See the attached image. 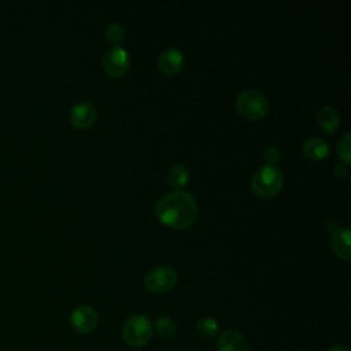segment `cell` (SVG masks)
Wrapping results in <instances>:
<instances>
[{
    "mask_svg": "<svg viewBox=\"0 0 351 351\" xmlns=\"http://www.w3.org/2000/svg\"><path fill=\"white\" fill-rule=\"evenodd\" d=\"M156 218L174 229H186L197 219V203L184 191H173L162 195L154 207Z\"/></svg>",
    "mask_w": 351,
    "mask_h": 351,
    "instance_id": "obj_1",
    "label": "cell"
},
{
    "mask_svg": "<svg viewBox=\"0 0 351 351\" xmlns=\"http://www.w3.org/2000/svg\"><path fill=\"white\" fill-rule=\"evenodd\" d=\"M284 182V177L281 171L276 166L265 165L261 166L251 177L250 185L252 192L263 199L273 197L278 193Z\"/></svg>",
    "mask_w": 351,
    "mask_h": 351,
    "instance_id": "obj_2",
    "label": "cell"
},
{
    "mask_svg": "<svg viewBox=\"0 0 351 351\" xmlns=\"http://www.w3.org/2000/svg\"><path fill=\"white\" fill-rule=\"evenodd\" d=\"M152 336V324L151 321L141 314L130 315L122 328V337L128 346L140 348L144 347Z\"/></svg>",
    "mask_w": 351,
    "mask_h": 351,
    "instance_id": "obj_3",
    "label": "cell"
},
{
    "mask_svg": "<svg viewBox=\"0 0 351 351\" xmlns=\"http://www.w3.org/2000/svg\"><path fill=\"white\" fill-rule=\"evenodd\" d=\"M236 108L244 118L256 121L263 118L269 111L267 99L258 90H243L236 99Z\"/></svg>",
    "mask_w": 351,
    "mask_h": 351,
    "instance_id": "obj_4",
    "label": "cell"
},
{
    "mask_svg": "<svg viewBox=\"0 0 351 351\" xmlns=\"http://www.w3.org/2000/svg\"><path fill=\"white\" fill-rule=\"evenodd\" d=\"M178 280L176 269L171 266H156L144 276V287L154 293H165L170 291Z\"/></svg>",
    "mask_w": 351,
    "mask_h": 351,
    "instance_id": "obj_5",
    "label": "cell"
},
{
    "mask_svg": "<svg viewBox=\"0 0 351 351\" xmlns=\"http://www.w3.org/2000/svg\"><path fill=\"white\" fill-rule=\"evenodd\" d=\"M104 71L114 78L123 75L130 66V56L128 51L119 45L108 48L101 59Z\"/></svg>",
    "mask_w": 351,
    "mask_h": 351,
    "instance_id": "obj_6",
    "label": "cell"
},
{
    "mask_svg": "<svg viewBox=\"0 0 351 351\" xmlns=\"http://www.w3.org/2000/svg\"><path fill=\"white\" fill-rule=\"evenodd\" d=\"M70 322L77 332L89 333L96 328L99 322V315L93 307L82 304L73 310L70 315Z\"/></svg>",
    "mask_w": 351,
    "mask_h": 351,
    "instance_id": "obj_7",
    "label": "cell"
},
{
    "mask_svg": "<svg viewBox=\"0 0 351 351\" xmlns=\"http://www.w3.org/2000/svg\"><path fill=\"white\" fill-rule=\"evenodd\" d=\"M96 115H97V111L92 103L80 101L71 107L70 121L75 128L86 129L95 123Z\"/></svg>",
    "mask_w": 351,
    "mask_h": 351,
    "instance_id": "obj_8",
    "label": "cell"
},
{
    "mask_svg": "<svg viewBox=\"0 0 351 351\" xmlns=\"http://www.w3.org/2000/svg\"><path fill=\"white\" fill-rule=\"evenodd\" d=\"M184 66V55L177 48L165 49L158 58V69L166 75L177 74Z\"/></svg>",
    "mask_w": 351,
    "mask_h": 351,
    "instance_id": "obj_9",
    "label": "cell"
},
{
    "mask_svg": "<svg viewBox=\"0 0 351 351\" xmlns=\"http://www.w3.org/2000/svg\"><path fill=\"white\" fill-rule=\"evenodd\" d=\"M217 348L218 351H248V344L239 330L228 329L219 335Z\"/></svg>",
    "mask_w": 351,
    "mask_h": 351,
    "instance_id": "obj_10",
    "label": "cell"
},
{
    "mask_svg": "<svg viewBox=\"0 0 351 351\" xmlns=\"http://www.w3.org/2000/svg\"><path fill=\"white\" fill-rule=\"evenodd\" d=\"M350 240H351V233L348 228H337L330 234V245L335 254L346 261L351 258Z\"/></svg>",
    "mask_w": 351,
    "mask_h": 351,
    "instance_id": "obj_11",
    "label": "cell"
},
{
    "mask_svg": "<svg viewBox=\"0 0 351 351\" xmlns=\"http://www.w3.org/2000/svg\"><path fill=\"white\" fill-rule=\"evenodd\" d=\"M317 123L325 133H332L340 123V114L332 106H324L317 112Z\"/></svg>",
    "mask_w": 351,
    "mask_h": 351,
    "instance_id": "obj_12",
    "label": "cell"
},
{
    "mask_svg": "<svg viewBox=\"0 0 351 351\" xmlns=\"http://www.w3.org/2000/svg\"><path fill=\"white\" fill-rule=\"evenodd\" d=\"M302 149H303L304 156H307L311 160H321L329 152V147H328L326 141L321 137H308V138H306L303 141Z\"/></svg>",
    "mask_w": 351,
    "mask_h": 351,
    "instance_id": "obj_13",
    "label": "cell"
},
{
    "mask_svg": "<svg viewBox=\"0 0 351 351\" xmlns=\"http://www.w3.org/2000/svg\"><path fill=\"white\" fill-rule=\"evenodd\" d=\"M166 181L171 188L180 189L188 184L189 170L181 163H174L166 173Z\"/></svg>",
    "mask_w": 351,
    "mask_h": 351,
    "instance_id": "obj_14",
    "label": "cell"
},
{
    "mask_svg": "<svg viewBox=\"0 0 351 351\" xmlns=\"http://www.w3.org/2000/svg\"><path fill=\"white\" fill-rule=\"evenodd\" d=\"M218 322L215 318L213 317H203L197 321L196 324V330L203 336V337H207V339H211L214 337L217 333H218Z\"/></svg>",
    "mask_w": 351,
    "mask_h": 351,
    "instance_id": "obj_15",
    "label": "cell"
},
{
    "mask_svg": "<svg viewBox=\"0 0 351 351\" xmlns=\"http://www.w3.org/2000/svg\"><path fill=\"white\" fill-rule=\"evenodd\" d=\"M155 328H156V332L159 333L160 337H173L176 335V330H177L174 321L169 317H165V315H160V317L156 318Z\"/></svg>",
    "mask_w": 351,
    "mask_h": 351,
    "instance_id": "obj_16",
    "label": "cell"
},
{
    "mask_svg": "<svg viewBox=\"0 0 351 351\" xmlns=\"http://www.w3.org/2000/svg\"><path fill=\"white\" fill-rule=\"evenodd\" d=\"M106 38L110 44H114V47H117L125 38V27L118 22L110 23L106 27Z\"/></svg>",
    "mask_w": 351,
    "mask_h": 351,
    "instance_id": "obj_17",
    "label": "cell"
},
{
    "mask_svg": "<svg viewBox=\"0 0 351 351\" xmlns=\"http://www.w3.org/2000/svg\"><path fill=\"white\" fill-rule=\"evenodd\" d=\"M337 155L344 162V165H350L351 162V136L350 133H344L337 141Z\"/></svg>",
    "mask_w": 351,
    "mask_h": 351,
    "instance_id": "obj_18",
    "label": "cell"
},
{
    "mask_svg": "<svg viewBox=\"0 0 351 351\" xmlns=\"http://www.w3.org/2000/svg\"><path fill=\"white\" fill-rule=\"evenodd\" d=\"M263 159L267 162V165L274 166L280 159H281V149L276 145H269L265 151H263Z\"/></svg>",
    "mask_w": 351,
    "mask_h": 351,
    "instance_id": "obj_19",
    "label": "cell"
},
{
    "mask_svg": "<svg viewBox=\"0 0 351 351\" xmlns=\"http://www.w3.org/2000/svg\"><path fill=\"white\" fill-rule=\"evenodd\" d=\"M333 173H335V176H336L337 178H344V177L348 174V167H347V165H344V163H337V165H335V167H333Z\"/></svg>",
    "mask_w": 351,
    "mask_h": 351,
    "instance_id": "obj_20",
    "label": "cell"
},
{
    "mask_svg": "<svg viewBox=\"0 0 351 351\" xmlns=\"http://www.w3.org/2000/svg\"><path fill=\"white\" fill-rule=\"evenodd\" d=\"M326 351H350L347 347L344 346H340V344H336V346H332L330 348H328Z\"/></svg>",
    "mask_w": 351,
    "mask_h": 351,
    "instance_id": "obj_21",
    "label": "cell"
}]
</instances>
